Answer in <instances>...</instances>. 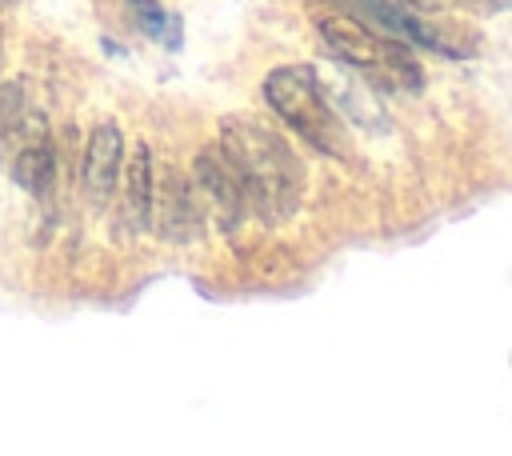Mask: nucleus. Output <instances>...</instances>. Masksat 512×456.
<instances>
[{
  "mask_svg": "<svg viewBox=\"0 0 512 456\" xmlns=\"http://www.w3.org/2000/svg\"><path fill=\"white\" fill-rule=\"evenodd\" d=\"M16 124V116H12ZM52 136L44 128V120L36 112H28L20 124H16V148H12V180L32 192V196H44L52 188Z\"/></svg>",
  "mask_w": 512,
  "mask_h": 456,
  "instance_id": "obj_8",
  "label": "nucleus"
},
{
  "mask_svg": "<svg viewBox=\"0 0 512 456\" xmlns=\"http://www.w3.org/2000/svg\"><path fill=\"white\" fill-rule=\"evenodd\" d=\"M316 28H320V40L328 44V52L340 64H348L356 76H364L388 92H420L424 72L412 56V44L376 32V28L360 24L356 16H320Z\"/></svg>",
  "mask_w": 512,
  "mask_h": 456,
  "instance_id": "obj_3",
  "label": "nucleus"
},
{
  "mask_svg": "<svg viewBox=\"0 0 512 456\" xmlns=\"http://www.w3.org/2000/svg\"><path fill=\"white\" fill-rule=\"evenodd\" d=\"M124 8H128V20H132V28H136L140 36L164 44L168 52L180 48V40H184V32H180V16H172L168 8H160V0H128Z\"/></svg>",
  "mask_w": 512,
  "mask_h": 456,
  "instance_id": "obj_10",
  "label": "nucleus"
},
{
  "mask_svg": "<svg viewBox=\"0 0 512 456\" xmlns=\"http://www.w3.org/2000/svg\"><path fill=\"white\" fill-rule=\"evenodd\" d=\"M220 152L232 164L252 216H260L264 224H284L300 208L304 168L284 136H276L272 128H264L260 120H248V116H224L220 120Z\"/></svg>",
  "mask_w": 512,
  "mask_h": 456,
  "instance_id": "obj_1",
  "label": "nucleus"
},
{
  "mask_svg": "<svg viewBox=\"0 0 512 456\" xmlns=\"http://www.w3.org/2000/svg\"><path fill=\"white\" fill-rule=\"evenodd\" d=\"M336 4H340L348 16H356L360 24L384 32V36H396V40H404V44H412V48L440 52V56H468L464 44L448 40L440 24L416 16L404 0H336Z\"/></svg>",
  "mask_w": 512,
  "mask_h": 456,
  "instance_id": "obj_4",
  "label": "nucleus"
},
{
  "mask_svg": "<svg viewBox=\"0 0 512 456\" xmlns=\"http://www.w3.org/2000/svg\"><path fill=\"white\" fill-rule=\"evenodd\" d=\"M152 232L168 244H192L204 232V208L192 188V176L176 168L156 172V200H152Z\"/></svg>",
  "mask_w": 512,
  "mask_h": 456,
  "instance_id": "obj_6",
  "label": "nucleus"
},
{
  "mask_svg": "<svg viewBox=\"0 0 512 456\" xmlns=\"http://www.w3.org/2000/svg\"><path fill=\"white\" fill-rule=\"evenodd\" d=\"M192 188L200 196L204 216H212V224L220 232H236L248 220V196L232 172V164L224 160L220 148H204L192 160Z\"/></svg>",
  "mask_w": 512,
  "mask_h": 456,
  "instance_id": "obj_5",
  "label": "nucleus"
},
{
  "mask_svg": "<svg viewBox=\"0 0 512 456\" xmlns=\"http://www.w3.org/2000/svg\"><path fill=\"white\" fill-rule=\"evenodd\" d=\"M120 172H124V132L116 120H100L84 144V168H80L84 196L96 208H104L120 184Z\"/></svg>",
  "mask_w": 512,
  "mask_h": 456,
  "instance_id": "obj_7",
  "label": "nucleus"
},
{
  "mask_svg": "<svg viewBox=\"0 0 512 456\" xmlns=\"http://www.w3.org/2000/svg\"><path fill=\"white\" fill-rule=\"evenodd\" d=\"M124 220L132 232H152V200H156V164L152 148L136 144L132 156H124Z\"/></svg>",
  "mask_w": 512,
  "mask_h": 456,
  "instance_id": "obj_9",
  "label": "nucleus"
},
{
  "mask_svg": "<svg viewBox=\"0 0 512 456\" xmlns=\"http://www.w3.org/2000/svg\"><path fill=\"white\" fill-rule=\"evenodd\" d=\"M264 104L272 108V116H280V124L288 132H296L308 148L336 156V160H352V132L340 108L328 104V96L320 92V80L308 64H280L264 76L260 84Z\"/></svg>",
  "mask_w": 512,
  "mask_h": 456,
  "instance_id": "obj_2",
  "label": "nucleus"
}]
</instances>
